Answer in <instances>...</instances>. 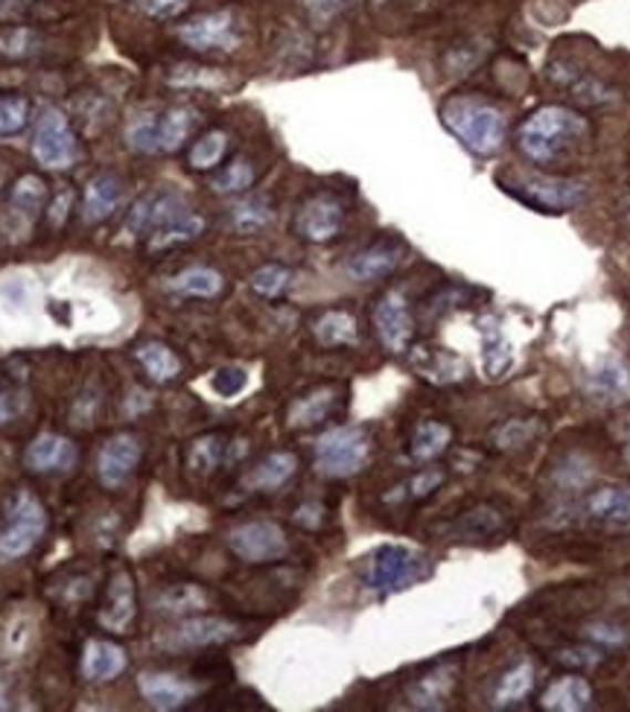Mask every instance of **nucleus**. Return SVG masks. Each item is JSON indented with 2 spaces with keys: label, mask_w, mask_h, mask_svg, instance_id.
<instances>
[{
  "label": "nucleus",
  "mask_w": 630,
  "mask_h": 712,
  "mask_svg": "<svg viewBox=\"0 0 630 712\" xmlns=\"http://www.w3.org/2000/svg\"><path fill=\"white\" fill-rule=\"evenodd\" d=\"M590 135V123L564 105H543L517 132L519 149L535 164H551L564 149Z\"/></svg>",
  "instance_id": "nucleus-1"
},
{
  "label": "nucleus",
  "mask_w": 630,
  "mask_h": 712,
  "mask_svg": "<svg viewBox=\"0 0 630 712\" xmlns=\"http://www.w3.org/2000/svg\"><path fill=\"white\" fill-rule=\"evenodd\" d=\"M441 121L476 155L499 153L505 144V132H508L503 112L479 100V96H453V100H447L444 109H441Z\"/></svg>",
  "instance_id": "nucleus-2"
},
{
  "label": "nucleus",
  "mask_w": 630,
  "mask_h": 712,
  "mask_svg": "<svg viewBox=\"0 0 630 712\" xmlns=\"http://www.w3.org/2000/svg\"><path fill=\"white\" fill-rule=\"evenodd\" d=\"M430 576V558L406 544H383L368 555L362 569V585L374 596L385 599L394 592L415 587Z\"/></svg>",
  "instance_id": "nucleus-3"
},
{
  "label": "nucleus",
  "mask_w": 630,
  "mask_h": 712,
  "mask_svg": "<svg viewBox=\"0 0 630 712\" xmlns=\"http://www.w3.org/2000/svg\"><path fill=\"white\" fill-rule=\"evenodd\" d=\"M371 458V438L362 426H335L316 441V471L330 479L357 476Z\"/></svg>",
  "instance_id": "nucleus-4"
},
{
  "label": "nucleus",
  "mask_w": 630,
  "mask_h": 712,
  "mask_svg": "<svg viewBox=\"0 0 630 712\" xmlns=\"http://www.w3.org/2000/svg\"><path fill=\"white\" fill-rule=\"evenodd\" d=\"M48 528V514L41 503L30 494H18L9 520L0 532V560H18L39 544V537Z\"/></svg>",
  "instance_id": "nucleus-5"
},
{
  "label": "nucleus",
  "mask_w": 630,
  "mask_h": 712,
  "mask_svg": "<svg viewBox=\"0 0 630 712\" xmlns=\"http://www.w3.org/2000/svg\"><path fill=\"white\" fill-rule=\"evenodd\" d=\"M228 549L246 564H271L289 553V540L278 523L251 520L228 532Z\"/></svg>",
  "instance_id": "nucleus-6"
},
{
  "label": "nucleus",
  "mask_w": 630,
  "mask_h": 712,
  "mask_svg": "<svg viewBox=\"0 0 630 712\" xmlns=\"http://www.w3.org/2000/svg\"><path fill=\"white\" fill-rule=\"evenodd\" d=\"M32 155L48 169H68L76 161V137L59 109L41 112L39 123H35V137H32Z\"/></svg>",
  "instance_id": "nucleus-7"
},
{
  "label": "nucleus",
  "mask_w": 630,
  "mask_h": 712,
  "mask_svg": "<svg viewBox=\"0 0 630 712\" xmlns=\"http://www.w3.org/2000/svg\"><path fill=\"white\" fill-rule=\"evenodd\" d=\"M517 196L526 199L528 205L546 210H572L578 208L587 196V185L578 178H551V176H519L517 178Z\"/></svg>",
  "instance_id": "nucleus-8"
},
{
  "label": "nucleus",
  "mask_w": 630,
  "mask_h": 712,
  "mask_svg": "<svg viewBox=\"0 0 630 712\" xmlns=\"http://www.w3.org/2000/svg\"><path fill=\"white\" fill-rule=\"evenodd\" d=\"M240 637V625L228 622V619L199 617L187 619L178 628L158 637V649L164 651H187V649H208V646H223Z\"/></svg>",
  "instance_id": "nucleus-9"
},
{
  "label": "nucleus",
  "mask_w": 630,
  "mask_h": 712,
  "mask_svg": "<svg viewBox=\"0 0 630 712\" xmlns=\"http://www.w3.org/2000/svg\"><path fill=\"white\" fill-rule=\"evenodd\" d=\"M190 214L187 202L176 193H152V196H144L137 202L132 214H128L126 231L128 234H158L169 225H176L178 219H184Z\"/></svg>",
  "instance_id": "nucleus-10"
},
{
  "label": "nucleus",
  "mask_w": 630,
  "mask_h": 712,
  "mask_svg": "<svg viewBox=\"0 0 630 712\" xmlns=\"http://www.w3.org/2000/svg\"><path fill=\"white\" fill-rule=\"evenodd\" d=\"M374 330L391 353H403L415 337V321L400 292H385L374 307Z\"/></svg>",
  "instance_id": "nucleus-11"
},
{
  "label": "nucleus",
  "mask_w": 630,
  "mask_h": 712,
  "mask_svg": "<svg viewBox=\"0 0 630 712\" xmlns=\"http://www.w3.org/2000/svg\"><path fill=\"white\" fill-rule=\"evenodd\" d=\"M178 39L193 50H234L240 44L231 12H208L178 27Z\"/></svg>",
  "instance_id": "nucleus-12"
},
{
  "label": "nucleus",
  "mask_w": 630,
  "mask_h": 712,
  "mask_svg": "<svg viewBox=\"0 0 630 712\" xmlns=\"http://www.w3.org/2000/svg\"><path fill=\"white\" fill-rule=\"evenodd\" d=\"M583 389L592 401L619 406V403L630 401V369L619 357H601L583 374Z\"/></svg>",
  "instance_id": "nucleus-13"
},
{
  "label": "nucleus",
  "mask_w": 630,
  "mask_h": 712,
  "mask_svg": "<svg viewBox=\"0 0 630 712\" xmlns=\"http://www.w3.org/2000/svg\"><path fill=\"white\" fill-rule=\"evenodd\" d=\"M141 462V441L135 435L121 433L105 441L100 456H96V473L105 488H121L128 479V473L135 471Z\"/></svg>",
  "instance_id": "nucleus-14"
},
{
  "label": "nucleus",
  "mask_w": 630,
  "mask_h": 712,
  "mask_svg": "<svg viewBox=\"0 0 630 712\" xmlns=\"http://www.w3.org/2000/svg\"><path fill=\"white\" fill-rule=\"evenodd\" d=\"M344 210L333 196H312L296 217V231L310 243H330L342 231Z\"/></svg>",
  "instance_id": "nucleus-15"
},
{
  "label": "nucleus",
  "mask_w": 630,
  "mask_h": 712,
  "mask_svg": "<svg viewBox=\"0 0 630 712\" xmlns=\"http://www.w3.org/2000/svg\"><path fill=\"white\" fill-rule=\"evenodd\" d=\"M137 689H141V695L149 706L161 712H173L182 710L184 704H190L193 698L199 695V687L196 683H187L176 674H141L137 678Z\"/></svg>",
  "instance_id": "nucleus-16"
},
{
  "label": "nucleus",
  "mask_w": 630,
  "mask_h": 712,
  "mask_svg": "<svg viewBox=\"0 0 630 712\" xmlns=\"http://www.w3.org/2000/svg\"><path fill=\"white\" fill-rule=\"evenodd\" d=\"M24 462L35 473L71 471L76 465V444L62 438V435L44 433L39 438H32V444L24 453Z\"/></svg>",
  "instance_id": "nucleus-17"
},
{
  "label": "nucleus",
  "mask_w": 630,
  "mask_h": 712,
  "mask_svg": "<svg viewBox=\"0 0 630 712\" xmlns=\"http://www.w3.org/2000/svg\"><path fill=\"white\" fill-rule=\"evenodd\" d=\"M592 704V687L581 674L558 678L540 695V706L549 712H581Z\"/></svg>",
  "instance_id": "nucleus-18"
},
{
  "label": "nucleus",
  "mask_w": 630,
  "mask_h": 712,
  "mask_svg": "<svg viewBox=\"0 0 630 712\" xmlns=\"http://www.w3.org/2000/svg\"><path fill=\"white\" fill-rule=\"evenodd\" d=\"M298 471V458L292 453H269L264 462H257L251 471L242 476L246 491H278L287 485Z\"/></svg>",
  "instance_id": "nucleus-19"
},
{
  "label": "nucleus",
  "mask_w": 630,
  "mask_h": 712,
  "mask_svg": "<svg viewBox=\"0 0 630 712\" xmlns=\"http://www.w3.org/2000/svg\"><path fill=\"white\" fill-rule=\"evenodd\" d=\"M126 669V654L121 646L105 640H91L82 651V674L94 683L112 681Z\"/></svg>",
  "instance_id": "nucleus-20"
},
{
  "label": "nucleus",
  "mask_w": 630,
  "mask_h": 712,
  "mask_svg": "<svg viewBox=\"0 0 630 712\" xmlns=\"http://www.w3.org/2000/svg\"><path fill=\"white\" fill-rule=\"evenodd\" d=\"M231 444L223 438V435H202L190 444L187 450V467L196 476H208L210 471L223 465V462H234L237 456H242V450H228Z\"/></svg>",
  "instance_id": "nucleus-21"
},
{
  "label": "nucleus",
  "mask_w": 630,
  "mask_h": 712,
  "mask_svg": "<svg viewBox=\"0 0 630 712\" xmlns=\"http://www.w3.org/2000/svg\"><path fill=\"white\" fill-rule=\"evenodd\" d=\"M135 619V590H132V578L126 572H117L109 587V608L100 613V622L112 631H126L128 622Z\"/></svg>",
  "instance_id": "nucleus-22"
},
{
  "label": "nucleus",
  "mask_w": 630,
  "mask_h": 712,
  "mask_svg": "<svg viewBox=\"0 0 630 712\" xmlns=\"http://www.w3.org/2000/svg\"><path fill=\"white\" fill-rule=\"evenodd\" d=\"M455 683V665H441L435 672L423 674L415 687L409 689V701L417 710H441Z\"/></svg>",
  "instance_id": "nucleus-23"
},
{
  "label": "nucleus",
  "mask_w": 630,
  "mask_h": 712,
  "mask_svg": "<svg viewBox=\"0 0 630 712\" xmlns=\"http://www.w3.org/2000/svg\"><path fill=\"white\" fill-rule=\"evenodd\" d=\"M583 512L590 514L592 520L610 523V526H624L630 523V491L628 488H601L596 494L587 496Z\"/></svg>",
  "instance_id": "nucleus-24"
},
{
  "label": "nucleus",
  "mask_w": 630,
  "mask_h": 712,
  "mask_svg": "<svg viewBox=\"0 0 630 712\" xmlns=\"http://www.w3.org/2000/svg\"><path fill=\"white\" fill-rule=\"evenodd\" d=\"M397 264H400L397 248L371 246V248H365V251H360V255H353L344 269H348V275H351L353 280H362V283H368V280L385 278V275H389Z\"/></svg>",
  "instance_id": "nucleus-25"
},
{
  "label": "nucleus",
  "mask_w": 630,
  "mask_h": 712,
  "mask_svg": "<svg viewBox=\"0 0 630 712\" xmlns=\"http://www.w3.org/2000/svg\"><path fill=\"white\" fill-rule=\"evenodd\" d=\"M335 406V389H316V392L303 394L289 409V426L292 430H307V426L321 424Z\"/></svg>",
  "instance_id": "nucleus-26"
},
{
  "label": "nucleus",
  "mask_w": 630,
  "mask_h": 712,
  "mask_svg": "<svg viewBox=\"0 0 630 712\" xmlns=\"http://www.w3.org/2000/svg\"><path fill=\"white\" fill-rule=\"evenodd\" d=\"M123 187L114 176H96L85 190V223H103L121 205Z\"/></svg>",
  "instance_id": "nucleus-27"
},
{
  "label": "nucleus",
  "mask_w": 630,
  "mask_h": 712,
  "mask_svg": "<svg viewBox=\"0 0 630 712\" xmlns=\"http://www.w3.org/2000/svg\"><path fill=\"white\" fill-rule=\"evenodd\" d=\"M167 287L173 289V292H178V296L214 298L223 292L225 280L223 275L216 272V269H208V266H190V269L178 272L176 278H169Z\"/></svg>",
  "instance_id": "nucleus-28"
},
{
  "label": "nucleus",
  "mask_w": 630,
  "mask_h": 712,
  "mask_svg": "<svg viewBox=\"0 0 630 712\" xmlns=\"http://www.w3.org/2000/svg\"><path fill=\"white\" fill-rule=\"evenodd\" d=\"M312 333L319 339L324 348H342V344L357 342V319L351 312L344 310H330L324 312L316 324H312Z\"/></svg>",
  "instance_id": "nucleus-29"
},
{
  "label": "nucleus",
  "mask_w": 630,
  "mask_h": 712,
  "mask_svg": "<svg viewBox=\"0 0 630 712\" xmlns=\"http://www.w3.org/2000/svg\"><path fill=\"white\" fill-rule=\"evenodd\" d=\"M482 362H485V374L490 376V380L505 376V371H508L510 362H514V344L508 342V337H505L499 324H487L485 328Z\"/></svg>",
  "instance_id": "nucleus-30"
},
{
  "label": "nucleus",
  "mask_w": 630,
  "mask_h": 712,
  "mask_svg": "<svg viewBox=\"0 0 630 712\" xmlns=\"http://www.w3.org/2000/svg\"><path fill=\"white\" fill-rule=\"evenodd\" d=\"M196 126V112L193 109H169L158 117V153H173L187 141V135Z\"/></svg>",
  "instance_id": "nucleus-31"
},
{
  "label": "nucleus",
  "mask_w": 630,
  "mask_h": 712,
  "mask_svg": "<svg viewBox=\"0 0 630 712\" xmlns=\"http://www.w3.org/2000/svg\"><path fill=\"white\" fill-rule=\"evenodd\" d=\"M137 362L144 365L146 374L155 380V383H167V380H173V376L182 371V362H178V357L173 351H169L167 344L161 342H146L141 344L135 351Z\"/></svg>",
  "instance_id": "nucleus-32"
},
{
  "label": "nucleus",
  "mask_w": 630,
  "mask_h": 712,
  "mask_svg": "<svg viewBox=\"0 0 630 712\" xmlns=\"http://www.w3.org/2000/svg\"><path fill=\"white\" fill-rule=\"evenodd\" d=\"M531 687H535V665L517 663L514 669H508V672L499 678V683H496L494 706L519 704V701L531 692Z\"/></svg>",
  "instance_id": "nucleus-33"
},
{
  "label": "nucleus",
  "mask_w": 630,
  "mask_h": 712,
  "mask_svg": "<svg viewBox=\"0 0 630 712\" xmlns=\"http://www.w3.org/2000/svg\"><path fill=\"white\" fill-rule=\"evenodd\" d=\"M450 441H453V430L447 424L426 421L415 430L409 450H412V458H417V462H430V458H438L450 447Z\"/></svg>",
  "instance_id": "nucleus-34"
},
{
  "label": "nucleus",
  "mask_w": 630,
  "mask_h": 712,
  "mask_svg": "<svg viewBox=\"0 0 630 712\" xmlns=\"http://www.w3.org/2000/svg\"><path fill=\"white\" fill-rule=\"evenodd\" d=\"M208 605V592L196 585H178L169 587L158 596L155 601V610L161 613H173V617H182V613H193V610H202Z\"/></svg>",
  "instance_id": "nucleus-35"
},
{
  "label": "nucleus",
  "mask_w": 630,
  "mask_h": 712,
  "mask_svg": "<svg viewBox=\"0 0 630 712\" xmlns=\"http://www.w3.org/2000/svg\"><path fill=\"white\" fill-rule=\"evenodd\" d=\"M269 223H271V205H269V199H264V196L242 199L231 208L234 231L255 234V231H260V228H266Z\"/></svg>",
  "instance_id": "nucleus-36"
},
{
  "label": "nucleus",
  "mask_w": 630,
  "mask_h": 712,
  "mask_svg": "<svg viewBox=\"0 0 630 712\" xmlns=\"http://www.w3.org/2000/svg\"><path fill=\"white\" fill-rule=\"evenodd\" d=\"M202 231H205V219L190 210V214H187L184 219H178L176 225H169V228H164V231H158V234H152L149 248L152 251H161V248L178 246V243H190V240H196Z\"/></svg>",
  "instance_id": "nucleus-37"
},
{
  "label": "nucleus",
  "mask_w": 630,
  "mask_h": 712,
  "mask_svg": "<svg viewBox=\"0 0 630 712\" xmlns=\"http://www.w3.org/2000/svg\"><path fill=\"white\" fill-rule=\"evenodd\" d=\"M126 144L128 149H135V153H144V155L158 153V117H152V114H141V117H135L126 128Z\"/></svg>",
  "instance_id": "nucleus-38"
},
{
  "label": "nucleus",
  "mask_w": 630,
  "mask_h": 712,
  "mask_svg": "<svg viewBox=\"0 0 630 712\" xmlns=\"http://www.w3.org/2000/svg\"><path fill=\"white\" fill-rule=\"evenodd\" d=\"M225 146H228V137L225 132H208V135L196 141V146L190 149V167L193 169H210L216 167L225 155Z\"/></svg>",
  "instance_id": "nucleus-39"
},
{
  "label": "nucleus",
  "mask_w": 630,
  "mask_h": 712,
  "mask_svg": "<svg viewBox=\"0 0 630 712\" xmlns=\"http://www.w3.org/2000/svg\"><path fill=\"white\" fill-rule=\"evenodd\" d=\"M30 121V105L24 96H0V137L18 135Z\"/></svg>",
  "instance_id": "nucleus-40"
},
{
  "label": "nucleus",
  "mask_w": 630,
  "mask_h": 712,
  "mask_svg": "<svg viewBox=\"0 0 630 712\" xmlns=\"http://www.w3.org/2000/svg\"><path fill=\"white\" fill-rule=\"evenodd\" d=\"M289 280H292V272L283 269V266H260V269L251 275V289H255L257 296L278 298L283 296V289L289 287Z\"/></svg>",
  "instance_id": "nucleus-41"
},
{
  "label": "nucleus",
  "mask_w": 630,
  "mask_h": 712,
  "mask_svg": "<svg viewBox=\"0 0 630 712\" xmlns=\"http://www.w3.org/2000/svg\"><path fill=\"white\" fill-rule=\"evenodd\" d=\"M251 185H255V167L242 158L228 164V169H223V173L210 182V187H214L216 193H240L248 190Z\"/></svg>",
  "instance_id": "nucleus-42"
},
{
  "label": "nucleus",
  "mask_w": 630,
  "mask_h": 712,
  "mask_svg": "<svg viewBox=\"0 0 630 712\" xmlns=\"http://www.w3.org/2000/svg\"><path fill=\"white\" fill-rule=\"evenodd\" d=\"M537 435V424L535 421H508V424H503L499 430H496V447L503 450H514V447H526L528 441L535 438Z\"/></svg>",
  "instance_id": "nucleus-43"
},
{
  "label": "nucleus",
  "mask_w": 630,
  "mask_h": 712,
  "mask_svg": "<svg viewBox=\"0 0 630 712\" xmlns=\"http://www.w3.org/2000/svg\"><path fill=\"white\" fill-rule=\"evenodd\" d=\"M173 85H184V89H219L225 85V80L210 68H176V73L169 76Z\"/></svg>",
  "instance_id": "nucleus-44"
},
{
  "label": "nucleus",
  "mask_w": 630,
  "mask_h": 712,
  "mask_svg": "<svg viewBox=\"0 0 630 712\" xmlns=\"http://www.w3.org/2000/svg\"><path fill=\"white\" fill-rule=\"evenodd\" d=\"M464 374H467L464 362L455 360V357H447V353H438L432 365H423V376H430L435 383H455Z\"/></svg>",
  "instance_id": "nucleus-45"
},
{
  "label": "nucleus",
  "mask_w": 630,
  "mask_h": 712,
  "mask_svg": "<svg viewBox=\"0 0 630 712\" xmlns=\"http://www.w3.org/2000/svg\"><path fill=\"white\" fill-rule=\"evenodd\" d=\"M248 385V374L242 369H219L214 374V380H210V389H214L219 398H237V394L242 392Z\"/></svg>",
  "instance_id": "nucleus-46"
},
{
  "label": "nucleus",
  "mask_w": 630,
  "mask_h": 712,
  "mask_svg": "<svg viewBox=\"0 0 630 712\" xmlns=\"http://www.w3.org/2000/svg\"><path fill=\"white\" fill-rule=\"evenodd\" d=\"M590 476H592L590 465H587L581 456H569L567 462L560 465V473H558V479L564 488H581L583 482L590 479Z\"/></svg>",
  "instance_id": "nucleus-47"
},
{
  "label": "nucleus",
  "mask_w": 630,
  "mask_h": 712,
  "mask_svg": "<svg viewBox=\"0 0 630 712\" xmlns=\"http://www.w3.org/2000/svg\"><path fill=\"white\" fill-rule=\"evenodd\" d=\"M351 3L353 0H301V7L307 9V16H310L312 21H321V24L339 16V12H344Z\"/></svg>",
  "instance_id": "nucleus-48"
},
{
  "label": "nucleus",
  "mask_w": 630,
  "mask_h": 712,
  "mask_svg": "<svg viewBox=\"0 0 630 712\" xmlns=\"http://www.w3.org/2000/svg\"><path fill=\"white\" fill-rule=\"evenodd\" d=\"M16 202L24 210H39L44 205V185L39 178H21V185L16 187Z\"/></svg>",
  "instance_id": "nucleus-49"
},
{
  "label": "nucleus",
  "mask_w": 630,
  "mask_h": 712,
  "mask_svg": "<svg viewBox=\"0 0 630 712\" xmlns=\"http://www.w3.org/2000/svg\"><path fill=\"white\" fill-rule=\"evenodd\" d=\"M560 663L578 665V669H592V665L601 663V651L599 649H587V646H578V649H564L558 654Z\"/></svg>",
  "instance_id": "nucleus-50"
},
{
  "label": "nucleus",
  "mask_w": 630,
  "mask_h": 712,
  "mask_svg": "<svg viewBox=\"0 0 630 712\" xmlns=\"http://www.w3.org/2000/svg\"><path fill=\"white\" fill-rule=\"evenodd\" d=\"M587 637L596 642H601V646H610V649H616V646H624V640H628V633L622 631V628H616V625H590L587 628Z\"/></svg>",
  "instance_id": "nucleus-51"
},
{
  "label": "nucleus",
  "mask_w": 630,
  "mask_h": 712,
  "mask_svg": "<svg viewBox=\"0 0 630 712\" xmlns=\"http://www.w3.org/2000/svg\"><path fill=\"white\" fill-rule=\"evenodd\" d=\"M441 482H444V473L441 471H423V473H417L415 479L409 482V491H412V496H417V499H421V496H430L432 491L438 488Z\"/></svg>",
  "instance_id": "nucleus-52"
},
{
  "label": "nucleus",
  "mask_w": 630,
  "mask_h": 712,
  "mask_svg": "<svg viewBox=\"0 0 630 712\" xmlns=\"http://www.w3.org/2000/svg\"><path fill=\"white\" fill-rule=\"evenodd\" d=\"M24 394L0 392V424H7V421H12L16 415H21V412H24Z\"/></svg>",
  "instance_id": "nucleus-53"
},
{
  "label": "nucleus",
  "mask_w": 630,
  "mask_h": 712,
  "mask_svg": "<svg viewBox=\"0 0 630 712\" xmlns=\"http://www.w3.org/2000/svg\"><path fill=\"white\" fill-rule=\"evenodd\" d=\"M321 517H324V508H321L319 503H307L296 512V523H301V526H307V528L321 526Z\"/></svg>",
  "instance_id": "nucleus-54"
},
{
  "label": "nucleus",
  "mask_w": 630,
  "mask_h": 712,
  "mask_svg": "<svg viewBox=\"0 0 630 712\" xmlns=\"http://www.w3.org/2000/svg\"><path fill=\"white\" fill-rule=\"evenodd\" d=\"M184 0H149V12L152 16H169L182 7Z\"/></svg>",
  "instance_id": "nucleus-55"
},
{
  "label": "nucleus",
  "mask_w": 630,
  "mask_h": 712,
  "mask_svg": "<svg viewBox=\"0 0 630 712\" xmlns=\"http://www.w3.org/2000/svg\"><path fill=\"white\" fill-rule=\"evenodd\" d=\"M7 12H12V3H9V0H0V16H7Z\"/></svg>",
  "instance_id": "nucleus-56"
},
{
  "label": "nucleus",
  "mask_w": 630,
  "mask_h": 712,
  "mask_svg": "<svg viewBox=\"0 0 630 712\" xmlns=\"http://www.w3.org/2000/svg\"><path fill=\"white\" fill-rule=\"evenodd\" d=\"M624 214H628V223H630V199H628V205H624Z\"/></svg>",
  "instance_id": "nucleus-57"
},
{
  "label": "nucleus",
  "mask_w": 630,
  "mask_h": 712,
  "mask_svg": "<svg viewBox=\"0 0 630 712\" xmlns=\"http://www.w3.org/2000/svg\"><path fill=\"white\" fill-rule=\"evenodd\" d=\"M628 456H630V447H628Z\"/></svg>",
  "instance_id": "nucleus-58"
}]
</instances>
